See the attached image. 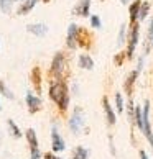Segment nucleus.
I'll return each mask as SVG.
<instances>
[{
    "instance_id": "9",
    "label": "nucleus",
    "mask_w": 153,
    "mask_h": 159,
    "mask_svg": "<svg viewBox=\"0 0 153 159\" xmlns=\"http://www.w3.org/2000/svg\"><path fill=\"white\" fill-rule=\"evenodd\" d=\"M138 75H140V72L137 69H133L125 75V79H123V90H125V93L128 95V98L133 95V89H135V84H137V80H138Z\"/></svg>"
},
{
    "instance_id": "32",
    "label": "nucleus",
    "mask_w": 153,
    "mask_h": 159,
    "mask_svg": "<svg viewBox=\"0 0 153 159\" xmlns=\"http://www.w3.org/2000/svg\"><path fill=\"white\" fill-rule=\"evenodd\" d=\"M43 159H58V156H55L53 152H45V154H43Z\"/></svg>"
},
{
    "instance_id": "29",
    "label": "nucleus",
    "mask_w": 153,
    "mask_h": 159,
    "mask_svg": "<svg viewBox=\"0 0 153 159\" xmlns=\"http://www.w3.org/2000/svg\"><path fill=\"white\" fill-rule=\"evenodd\" d=\"M30 157L31 159H43V154H41L40 148H30Z\"/></svg>"
},
{
    "instance_id": "22",
    "label": "nucleus",
    "mask_w": 153,
    "mask_h": 159,
    "mask_svg": "<svg viewBox=\"0 0 153 159\" xmlns=\"http://www.w3.org/2000/svg\"><path fill=\"white\" fill-rule=\"evenodd\" d=\"M114 103H115V111L117 113H123V111H125V100H123L122 92L114 93Z\"/></svg>"
},
{
    "instance_id": "35",
    "label": "nucleus",
    "mask_w": 153,
    "mask_h": 159,
    "mask_svg": "<svg viewBox=\"0 0 153 159\" xmlns=\"http://www.w3.org/2000/svg\"><path fill=\"white\" fill-rule=\"evenodd\" d=\"M41 2H43V3H50L51 0H41Z\"/></svg>"
},
{
    "instance_id": "16",
    "label": "nucleus",
    "mask_w": 153,
    "mask_h": 159,
    "mask_svg": "<svg viewBox=\"0 0 153 159\" xmlns=\"http://www.w3.org/2000/svg\"><path fill=\"white\" fill-rule=\"evenodd\" d=\"M41 82H43V77H41V69L38 66H35L31 69V84L35 87L36 93H41Z\"/></svg>"
},
{
    "instance_id": "36",
    "label": "nucleus",
    "mask_w": 153,
    "mask_h": 159,
    "mask_svg": "<svg viewBox=\"0 0 153 159\" xmlns=\"http://www.w3.org/2000/svg\"><path fill=\"white\" fill-rule=\"evenodd\" d=\"M13 2H23V0H13Z\"/></svg>"
},
{
    "instance_id": "12",
    "label": "nucleus",
    "mask_w": 153,
    "mask_h": 159,
    "mask_svg": "<svg viewBox=\"0 0 153 159\" xmlns=\"http://www.w3.org/2000/svg\"><path fill=\"white\" fill-rule=\"evenodd\" d=\"M153 49V16L148 18V26H146V34L143 41V56L146 57Z\"/></svg>"
},
{
    "instance_id": "3",
    "label": "nucleus",
    "mask_w": 153,
    "mask_h": 159,
    "mask_svg": "<svg viewBox=\"0 0 153 159\" xmlns=\"http://www.w3.org/2000/svg\"><path fill=\"white\" fill-rule=\"evenodd\" d=\"M86 111L82 107H74L73 110V113L71 116H69V120H68V126L69 129H71V133L73 134H81V131L86 128Z\"/></svg>"
},
{
    "instance_id": "11",
    "label": "nucleus",
    "mask_w": 153,
    "mask_h": 159,
    "mask_svg": "<svg viewBox=\"0 0 153 159\" xmlns=\"http://www.w3.org/2000/svg\"><path fill=\"white\" fill-rule=\"evenodd\" d=\"M91 5H92L91 0H79V2L73 7V15L82 16V18L91 16Z\"/></svg>"
},
{
    "instance_id": "26",
    "label": "nucleus",
    "mask_w": 153,
    "mask_h": 159,
    "mask_svg": "<svg viewBox=\"0 0 153 159\" xmlns=\"http://www.w3.org/2000/svg\"><path fill=\"white\" fill-rule=\"evenodd\" d=\"M13 0H0V10H2V13H10L12 8H13Z\"/></svg>"
},
{
    "instance_id": "23",
    "label": "nucleus",
    "mask_w": 153,
    "mask_h": 159,
    "mask_svg": "<svg viewBox=\"0 0 153 159\" xmlns=\"http://www.w3.org/2000/svg\"><path fill=\"white\" fill-rule=\"evenodd\" d=\"M150 8H151V5H150L148 0H142V7H140V13H138V21H140V23L148 18Z\"/></svg>"
},
{
    "instance_id": "14",
    "label": "nucleus",
    "mask_w": 153,
    "mask_h": 159,
    "mask_svg": "<svg viewBox=\"0 0 153 159\" xmlns=\"http://www.w3.org/2000/svg\"><path fill=\"white\" fill-rule=\"evenodd\" d=\"M78 66H79L81 69H84V70H92L96 64H94V59H92L91 54L82 52V54L78 56Z\"/></svg>"
},
{
    "instance_id": "24",
    "label": "nucleus",
    "mask_w": 153,
    "mask_h": 159,
    "mask_svg": "<svg viewBox=\"0 0 153 159\" xmlns=\"http://www.w3.org/2000/svg\"><path fill=\"white\" fill-rule=\"evenodd\" d=\"M0 95H3L5 98H8V100H15V93L8 89V85L5 84V80L2 77H0Z\"/></svg>"
},
{
    "instance_id": "18",
    "label": "nucleus",
    "mask_w": 153,
    "mask_h": 159,
    "mask_svg": "<svg viewBox=\"0 0 153 159\" xmlns=\"http://www.w3.org/2000/svg\"><path fill=\"white\" fill-rule=\"evenodd\" d=\"M91 151L84 146H74L71 151V159H89Z\"/></svg>"
},
{
    "instance_id": "28",
    "label": "nucleus",
    "mask_w": 153,
    "mask_h": 159,
    "mask_svg": "<svg viewBox=\"0 0 153 159\" xmlns=\"http://www.w3.org/2000/svg\"><path fill=\"white\" fill-rule=\"evenodd\" d=\"M89 23H91V28H96V30H101L102 28V20L99 15H91L89 16Z\"/></svg>"
},
{
    "instance_id": "6",
    "label": "nucleus",
    "mask_w": 153,
    "mask_h": 159,
    "mask_svg": "<svg viewBox=\"0 0 153 159\" xmlns=\"http://www.w3.org/2000/svg\"><path fill=\"white\" fill-rule=\"evenodd\" d=\"M51 149H53V152H63L66 149L64 138L60 134V131H58L56 123H53V126H51Z\"/></svg>"
},
{
    "instance_id": "15",
    "label": "nucleus",
    "mask_w": 153,
    "mask_h": 159,
    "mask_svg": "<svg viewBox=\"0 0 153 159\" xmlns=\"http://www.w3.org/2000/svg\"><path fill=\"white\" fill-rule=\"evenodd\" d=\"M140 7H142V0H132L128 5V15H130V25L138 21V13H140Z\"/></svg>"
},
{
    "instance_id": "33",
    "label": "nucleus",
    "mask_w": 153,
    "mask_h": 159,
    "mask_svg": "<svg viewBox=\"0 0 153 159\" xmlns=\"http://www.w3.org/2000/svg\"><path fill=\"white\" fill-rule=\"evenodd\" d=\"M138 154H140V159H150V157H148V154H146V152H145L143 149H140V151H138Z\"/></svg>"
},
{
    "instance_id": "13",
    "label": "nucleus",
    "mask_w": 153,
    "mask_h": 159,
    "mask_svg": "<svg viewBox=\"0 0 153 159\" xmlns=\"http://www.w3.org/2000/svg\"><path fill=\"white\" fill-rule=\"evenodd\" d=\"M26 31L38 38H43L48 33V25H45V23H30V25H26Z\"/></svg>"
},
{
    "instance_id": "2",
    "label": "nucleus",
    "mask_w": 153,
    "mask_h": 159,
    "mask_svg": "<svg viewBox=\"0 0 153 159\" xmlns=\"http://www.w3.org/2000/svg\"><path fill=\"white\" fill-rule=\"evenodd\" d=\"M50 75H51V80H66L68 59H66V54L63 51H58L55 54V57H53L51 66H50Z\"/></svg>"
},
{
    "instance_id": "20",
    "label": "nucleus",
    "mask_w": 153,
    "mask_h": 159,
    "mask_svg": "<svg viewBox=\"0 0 153 159\" xmlns=\"http://www.w3.org/2000/svg\"><path fill=\"white\" fill-rule=\"evenodd\" d=\"M7 128H8V133H10L15 139H20V138L23 136L22 129L18 128V125H17V123H15L13 120H12V118H8V120H7Z\"/></svg>"
},
{
    "instance_id": "4",
    "label": "nucleus",
    "mask_w": 153,
    "mask_h": 159,
    "mask_svg": "<svg viewBox=\"0 0 153 159\" xmlns=\"http://www.w3.org/2000/svg\"><path fill=\"white\" fill-rule=\"evenodd\" d=\"M130 30L127 33V59L132 61L135 57V51H137V46L140 43V21L133 23V25H128Z\"/></svg>"
},
{
    "instance_id": "5",
    "label": "nucleus",
    "mask_w": 153,
    "mask_h": 159,
    "mask_svg": "<svg viewBox=\"0 0 153 159\" xmlns=\"http://www.w3.org/2000/svg\"><path fill=\"white\" fill-rule=\"evenodd\" d=\"M143 136L146 138L148 144L153 149V129H151V120H150V111H151V102L148 98L143 100Z\"/></svg>"
},
{
    "instance_id": "8",
    "label": "nucleus",
    "mask_w": 153,
    "mask_h": 159,
    "mask_svg": "<svg viewBox=\"0 0 153 159\" xmlns=\"http://www.w3.org/2000/svg\"><path fill=\"white\" fill-rule=\"evenodd\" d=\"M101 102H102V110H104L105 120H107V125H109V126H114L115 123H117V113H115V110H114V107H112V103H110L109 97L104 95Z\"/></svg>"
},
{
    "instance_id": "1",
    "label": "nucleus",
    "mask_w": 153,
    "mask_h": 159,
    "mask_svg": "<svg viewBox=\"0 0 153 159\" xmlns=\"http://www.w3.org/2000/svg\"><path fill=\"white\" fill-rule=\"evenodd\" d=\"M48 95L56 107L61 111H66L69 108V102H71V92L66 84V80H50V89Z\"/></svg>"
},
{
    "instance_id": "19",
    "label": "nucleus",
    "mask_w": 153,
    "mask_h": 159,
    "mask_svg": "<svg viewBox=\"0 0 153 159\" xmlns=\"http://www.w3.org/2000/svg\"><path fill=\"white\" fill-rule=\"evenodd\" d=\"M89 33H87V30H84V28H79V34H78V48L81 46V48H89Z\"/></svg>"
},
{
    "instance_id": "31",
    "label": "nucleus",
    "mask_w": 153,
    "mask_h": 159,
    "mask_svg": "<svg viewBox=\"0 0 153 159\" xmlns=\"http://www.w3.org/2000/svg\"><path fill=\"white\" fill-rule=\"evenodd\" d=\"M109 148H110V154L112 156H115V148H114V139H112V136L109 134Z\"/></svg>"
},
{
    "instance_id": "7",
    "label": "nucleus",
    "mask_w": 153,
    "mask_h": 159,
    "mask_svg": "<svg viewBox=\"0 0 153 159\" xmlns=\"http://www.w3.org/2000/svg\"><path fill=\"white\" fill-rule=\"evenodd\" d=\"M25 103H26L28 111H30L31 115L38 113L40 110H43V100H41L40 95H35L33 92H26V95H25Z\"/></svg>"
},
{
    "instance_id": "27",
    "label": "nucleus",
    "mask_w": 153,
    "mask_h": 159,
    "mask_svg": "<svg viewBox=\"0 0 153 159\" xmlns=\"http://www.w3.org/2000/svg\"><path fill=\"white\" fill-rule=\"evenodd\" d=\"M127 59V51H122V52H117L114 54V64L117 67H122L123 66V61Z\"/></svg>"
},
{
    "instance_id": "17",
    "label": "nucleus",
    "mask_w": 153,
    "mask_h": 159,
    "mask_svg": "<svg viewBox=\"0 0 153 159\" xmlns=\"http://www.w3.org/2000/svg\"><path fill=\"white\" fill-rule=\"evenodd\" d=\"M38 2L40 0H23V2L20 3L18 10H17V15H28L35 7H36Z\"/></svg>"
},
{
    "instance_id": "10",
    "label": "nucleus",
    "mask_w": 153,
    "mask_h": 159,
    "mask_svg": "<svg viewBox=\"0 0 153 159\" xmlns=\"http://www.w3.org/2000/svg\"><path fill=\"white\" fill-rule=\"evenodd\" d=\"M79 25L71 23L68 26V34H66V46L69 49H76L78 48V34H79Z\"/></svg>"
},
{
    "instance_id": "34",
    "label": "nucleus",
    "mask_w": 153,
    "mask_h": 159,
    "mask_svg": "<svg viewBox=\"0 0 153 159\" xmlns=\"http://www.w3.org/2000/svg\"><path fill=\"white\" fill-rule=\"evenodd\" d=\"M130 2H132V0H120L122 5H127V3H130Z\"/></svg>"
},
{
    "instance_id": "25",
    "label": "nucleus",
    "mask_w": 153,
    "mask_h": 159,
    "mask_svg": "<svg viewBox=\"0 0 153 159\" xmlns=\"http://www.w3.org/2000/svg\"><path fill=\"white\" fill-rule=\"evenodd\" d=\"M127 41V23H122L119 28V36H117V46H123Z\"/></svg>"
},
{
    "instance_id": "37",
    "label": "nucleus",
    "mask_w": 153,
    "mask_h": 159,
    "mask_svg": "<svg viewBox=\"0 0 153 159\" xmlns=\"http://www.w3.org/2000/svg\"><path fill=\"white\" fill-rule=\"evenodd\" d=\"M0 111H2V103H0Z\"/></svg>"
},
{
    "instance_id": "30",
    "label": "nucleus",
    "mask_w": 153,
    "mask_h": 159,
    "mask_svg": "<svg viewBox=\"0 0 153 159\" xmlns=\"http://www.w3.org/2000/svg\"><path fill=\"white\" fill-rule=\"evenodd\" d=\"M71 92H73V95H79V84L78 82H73V85H71Z\"/></svg>"
},
{
    "instance_id": "21",
    "label": "nucleus",
    "mask_w": 153,
    "mask_h": 159,
    "mask_svg": "<svg viewBox=\"0 0 153 159\" xmlns=\"http://www.w3.org/2000/svg\"><path fill=\"white\" fill-rule=\"evenodd\" d=\"M25 138H26V141H28V144H30V148H40L36 131H35L33 128H28L26 131H25Z\"/></svg>"
},
{
    "instance_id": "38",
    "label": "nucleus",
    "mask_w": 153,
    "mask_h": 159,
    "mask_svg": "<svg viewBox=\"0 0 153 159\" xmlns=\"http://www.w3.org/2000/svg\"><path fill=\"white\" fill-rule=\"evenodd\" d=\"M97 2H105V0H97Z\"/></svg>"
},
{
    "instance_id": "39",
    "label": "nucleus",
    "mask_w": 153,
    "mask_h": 159,
    "mask_svg": "<svg viewBox=\"0 0 153 159\" xmlns=\"http://www.w3.org/2000/svg\"><path fill=\"white\" fill-rule=\"evenodd\" d=\"M58 159H63V157H58Z\"/></svg>"
}]
</instances>
